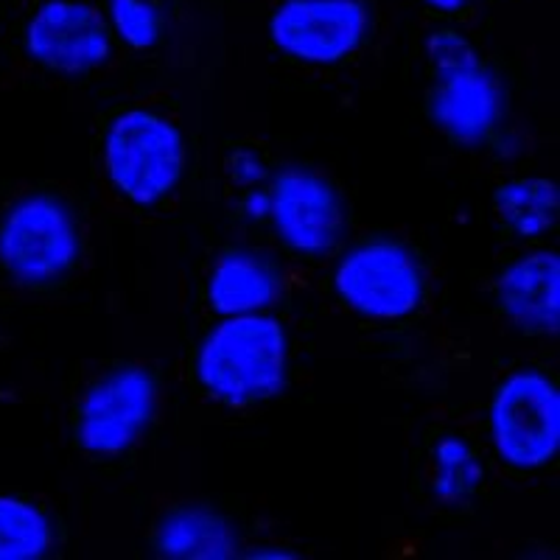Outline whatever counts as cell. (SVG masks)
<instances>
[{"instance_id":"12","label":"cell","mask_w":560,"mask_h":560,"mask_svg":"<svg viewBox=\"0 0 560 560\" xmlns=\"http://www.w3.org/2000/svg\"><path fill=\"white\" fill-rule=\"evenodd\" d=\"M287 287V269L278 255L255 244H230L208 264L202 294L213 317H236L278 312Z\"/></svg>"},{"instance_id":"3","label":"cell","mask_w":560,"mask_h":560,"mask_svg":"<svg viewBox=\"0 0 560 560\" xmlns=\"http://www.w3.org/2000/svg\"><path fill=\"white\" fill-rule=\"evenodd\" d=\"M331 294L350 317L395 328L429 303L432 278L423 255L393 233L348 238L331 255Z\"/></svg>"},{"instance_id":"9","label":"cell","mask_w":560,"mask_h":560,"mask_svg":"<svg viewBox=\"0 0 560 560\" xmlns=\"http://www.w3.org/2000/svg\"><path fill=\"white\" fill-rule=\"evenodd\" d=\"M23 57L65 82H82L109 65L115 54L96 0H39L20 26Z\"/></svg>"},{"instance_id":"5","label":"cell","mask_w":560,"mask_h":560,"mask_svg":"<svg viewBox=\"0 0 560 560\" xmlns=\"http://www.w3.org/2000/svg\"><path fill=\"white\" fill-rule=\"evenodd\" d=\"M490 457L513 474H541L560 459V384L541 364H516L485 404Z\"/></svg>"},{"instance_id":"20","label":"cell","mask_w":560,"mask_h":560,"mask_svg":"<svg viewBox=\"0 0 560 560\" xmlns=\"http://www.w3.org/2000/svg\"><path fill=\"white\" fill-rule=\"evenodd\" d=\"M485 149H488L499 163H504V166H516V163H522V160L529 154V135L508 121L497 135H493V138L488 140V147Z\"/></svg>"},{"instance_id":"6","label":"cell","mask_w":560,"mask_h":560,"mask_svg":"<svg viewBox=\"0 0 560 560\" xmlns=\"http://www.w3.org/2000/svg\"><path fill=\"white\" fill-rule=\"evenodd\" d=\"M163 407V387L149 364L115 362L90 378L70 415V438L96 463L124 459L152 434Z\"/></svg>"},{"instance_id":"17","label":"cell","mask_w":560,"mask_h":560,"mask_svg":"<svg viewBox=\"0 0 560 560\" xmlns=\"http://www.w3.org/2000/svg\"><path fill=\"white\" fill-rule=\"evenodd\" d=\"M98 7L107 20L115 48L149 54L166 39L168 18L160 0H102Z\"/></svg>"},{"instance_id":"23","label":"cell","mask_w":560,"mask_h":560,"mask_svg":"<svg viewBox=\"0 0 560 560\" xmlns=\"http://www.w3.org/2000/svg\"><path fill=\"white\" fill-rule=\"evenodd\" d=\"M420 7H427L438 18H457L471 7V0H420Z\"/></svg>"},{"instance_id":"21","label":"cell","mask_w":560,"mask_h":560,"mask_svg":"<svg viewBox=\"0 0 560 560\" xmlns=\"http://www.w3.org/2000/svg\"><path fill=\"white\" fill-rule=\"evenodd\" d=\"M236 210H238V219L247 224H253V228H258V224H267V219H269L267 185H261V188H247V191H238Z\"/></svg>"},{"instance_id":"11","label":"cell","mask_w":560,"mask_h":560,"mask_svg":"<svg viewBox=\"0 0 560 560\" xmlns=\"http://www.w3.org/2000/svg\"><path fill=\"white\" fill-rule=\"evenodd\" d=\"M493 308L510 331L527 339L560 334V253L549 242L524 244L490 280Z\"/></svg>"},{"instance_id":"19","label":"cell","mask_w":560,"mask_h":560,"mask_svg":"<svg viewBox=\"0 0 560 560\" xmlns=\"http://www.w3.org/2000/svg\"><path fill=\"white\" fill-rule=\"evenodd\" d=\"M272 177V163L267 154L255 147L230 149L224 158V179L233 191H247V188H261Z\"/></svg>"},{"instance_id":"18","label":"cell","mask_w":560,"mask_h":560,"mask_svg":"<svg viewBox=\"0 0 560 560\" xmlns=\"http://www.w3.org/2000/svg\"><path fill=\"white\" fill-rule=\"evenodd\" d=\"M423 59H427L429 77H432V73H446V70L474 65L485 57L479 45L463 28L440 23V26L429 28V34L423 37Z\"/></svg>"},{"instance_id":"4","label":"cell","mask_w":560,"mask_h":560,"mask_svg":"<svg viewBox=\"0 0 560 560\" xmlns=\"http://www.w3.org/2000/svg\"><path fill=\"white\" fill-rule=\"evenodd\" d=\"M88 236L77 205L48 188L20 191L0 208V275L20 292H48L77 272Z\"/></svg>"},{"instance_id":"2","label":"cell","mask_w":560,"mask_h":560,"mask_svg":"<svg viewBox=\"0 0 560 560\" xmlns=\"http://www.w3.org/2000/svg\"><path fill=\"white\" fill-rule=\"evenodd\" d=\"M98 168L115 197L129 208L154 210L177 197L191 147L172 115L147 104L124 107L107 118L98 138Z\"/></svg>"},{"instance_id":"10","label":"cell","mask_w":560,"mask_h":560,"mask_svg":"<svg viewBox=\"0 0 560 560\" xmlns=\"http://www.w3.org/2000/svg\"><path fill=\"white\" fill-rule=\"evenodd\" d=\"M427 115L429 124L452 147L477 152L510 121L508 84L485 59L446 73H432Z\"/></svg>"},{"instance_id":"13","label":"cell","mask_w":560,"mask_h":560,"mask_svg":"<svg viewBox=\"0 0 560 560\" xmlns=\"http://www.w3.org/2000/svg\"><path fill=\"white\" fill-rule=\"evenodd\" d=\"M149 549L160 560H242L236 518L210 502H177L152 524Z\"/></svg>"},{"instance_id":"15","label":"cell","mask_w":560,"mask_h":560,"mask_svg":"<svg viewBox=\"0 0 560 560\" xmlns=\"http://www.w3.org/2000/svg\"><path fill=\"white\" fill-rule=\"evenodd\" d=\"M488 482V459L465 434H440L429 448V497L443 510L471 508Z\"/></svg>"},{"instance_id":"22","label":"cell","mask_w":560,"mask_h":560,"mask_svg":"<svg viewBox=\"0 0 560 560\" xmlns=\"http://www.w3.org/2000/svg\"><path fill=\"white\" fill-rule=\"evenodd\" d=\"M242 560H300V552L289 544L280 541H244Z\"/></svg>"},{"instance_id":"8","label":"cell","mask_w":560,"mask_h":560,"mask_svg":"<svg viewBox=\"0 0 560 560\" xmlns=\"http://www.w3.org/2000/svg\"><path fill=\"white\" fill-rule=\"evenodd\" d=\"M373 32L370 0H278L267 18L272 51L312 70L348 65L368 48Z\"/></svg>"},{"instance_id":"14","label":"cell","mask_w":560,"mask_h":560,"mask_svg":"<svg viewBox=\"0 0 560 560\" xmlns=\"http://www.w3.org/2000/svg\"><path fill=\"white\" fill-rule=\"evenodd\" d=\"M490 213L510 242H549L560 228V183L538 172L510 174L490 194Z\"/></svg>"},{"instance_id":"1","label":"cell","mask_w":560,"mask_h":560,"mask_svg":"<svg viewBox=\"0 0 560 560\" xmlns=\"http://www.w3.org/2000/svg\"><path fill=\"white\" fill-rule=\"evenodd\" d=\"M294 345L278 312L213 317L191 350L199 393L230 412L267 407L292 384Z\"/></svg>"},{"instance_id":"7","label":"cell","mask_w":560,"mask_h":560,"mask_svg":"<svg viewBox=\"0 0 560 560\" xmlns=\"http://www.w3.org/2000/svg\"><path fill=\"white\" fill-rule=\"evenodd\" d=\"M267 228L275 244L300 261H331L350 238V208L331 174L312 163L272 166Z\"/></svg>"},{"instance_id":"16","label":"cell","mask_w":560,"mask_h":560,"mask_svg":"<svg viewBox=\"0 0 560 560\" xmlns=\"http://www.w3.org/2000/svg\"><path fill=\"white\" fill-rule=\"evenodd\" d=\"M59 549V524L37 499L0 490V560H48Z\"/></svg>"}]
</instances>
